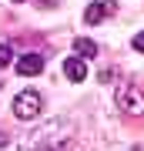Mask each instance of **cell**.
<instances>
[{"mask_svg": "<svg viewBox=\"0 0 144 151\" xmlns=\"http://www.w3.org/2000/svg\"><path fill=\"white\" fill-rule=\"evenodd\" d=\"M14 114L20 121H34L40 114V94L37 91H24V94H17L14 97Z\"/></svg>", "mask_w": 144, "mask_h": 151, "instance_id": "6da1fadb", "label": "cell"}, {"mask_svg": "<svg viewBox=\"0 0 144 151\" xmlns=\"http://www.w3.org/2000/svg\"><path fill=\"white\" fill-rule=\"evenodd\" d=\"M17 74L20 77H37L40 70H44V57L40 54H24V57H17Z\"/></svg>", "mask_w": 144, "mask_h": 151, "instance_id": "3957f363", "label": "cell"}, {"mask_svg": "<svg viewBox=\"0 0 144 151\" xmlns=\"http://www.w3.org/2000/svg\"><path fill=\"white\" fill-rule=\"evenodd\" d=\"M111 14H114V4H101V0H97V4H91L84 10V20L87 24H101L104 17H111Z\"/></svg>", "mask_w": 144, "mask_h": 151, "instance_id": "5b68a950", "label": "cell"}, {"mask_svg": "<svg viewBox=\"0 0 144 151\" xmlns=\"http://www.w3.org/2000/svg\"><path fill=\"white\" fill-rule=\"evenodd\" d=\"M14 4H24V0H14Z\"/></svg>", "mask_w": 144, "mask_h": 151, "instance_id": "30bf717a", "label": "cell"}, {"mask_svg": "<svg viewBox=\"0 0 144 151\" xmlns=\"http://www.w3.org/2000/svg\"><path fill=\"white\" fill-rule=\"evenodd\" d=\"M117 108H121L124 114H141V111H144L141 91H138V87H131V84H121V87H117Z\"/></svg>", "mask_w": 144, "mask_h": 151, "instance_id": "7a4b0ae2", "label": "cell"}, {"mask_svg": "<svg viewBox=\"0 0 144 151\" xmlns=\"http://www.w3.org/2000/svg\"><path fill=\"white\" fill-rule=\"evenodd\" d=\"M134 50H141V54H144V30L138 34V37H134Z\"/></svg>", "mask_w": 144, "mask_h": 151, "instance_id": "ba28073f", "label": "cell"}, {"mask_svg": "<svg viewBox=\"0 0 144 151\" xmlns=\"http://www.w3.org/2000/svg\"><path fill=\"white\" fill-rule=\"evenodd\" d=\"M7 141H10V138H7V131H0V148H4Z\"/></svg>", "mask_w": 144, "mask_h": 151, "instance_id": "9c48e42d", "label": "cell"}, {"mask_svg": "<svg viewBox=\"0 0 144 151\" xmlns=\"http://www.w3.org/2000/svg\"><path fill=\"white\" fill-rule=\"evenodd\" d=\"M64 74H67V81H74V84H80L87 77V64L80 57H67L64 60Z\"/></svg>", "mask_w": 144, "mask_h": 151, "instance_id": "277c9868", "label": "cell"}, {"mask_svg": "<svg viewBox=\"0 0 144 151\" xmlns=\"http://www.w3.org/2000/svg\"><path fill=\"white\" fill-rule=\"evenodd\" d=\"M74 54H77V57H94V54H97V44L87 40V37H77V40H74Z\"/></svg>", "mask_w": 144, "mask_h": 151, "instance_id": "8992f818", "label": "cell"}, {"mask_svg": "<svg viewBox=\"0 0 144 151\" xmlns=\"http://www.w3.org/2000/svg\"><path fill=\"white\" fill-rule=\"evenodd\" d=\"M10 60H14L10 44H0V70H4V67H10Z\"/></svg>", "mask_w": 144, "mask_h": 151, "instance_id": "52a82bcc", "label": "cell"}]
</instances>
